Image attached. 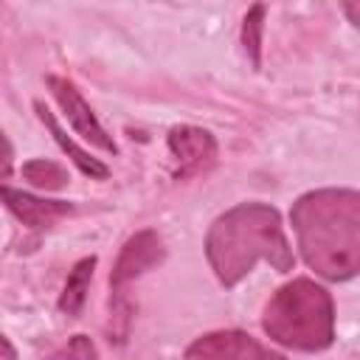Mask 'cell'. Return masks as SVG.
I'll return each mask as SVG.
<instances>
[{
	"instance_id": "cell-1",
	"label": "cell",
	"mask_w": 360,
	"mask_h": 360,
	"mask_svg": "<svg viewBox=\"0 0 360 360\" xmlns=\"http://www.w3.org/2000/svg\"><path fill=\"white\" fill-rule=\"evenodd\" d=\"M301 259L326 281H349L360 273V191L312 188L290 208Z\"/></svg>"
},
{
	"instance_id": "cell-2",
	"label": "cell",
	"mask_w": 360,
	"mask_h": 360,
	"mask_svg": "<svg viewBox=\"0 0 360 360\" xmlns=\"http://www.w3.org/2000/svg\"><path fill=\"white\" fill-rule=\"evenodd\" d=\"M205 259L222 287H236L267 262L276 273H290L295 264L281 214L267 202H239L219 214L205 233Z\"/></svg>"
},
{
	"instance_id": "cell-3",
	"label": "cell",
	"mask_w": 360,
	"mask_h": 360,
	"mask_svg": "<svg viewBox=\"0 0 360 360\" xmlns=\"http://www.w3.org/2000/svg\"><path fill=\"white\" fill-rule=\"evenodd\" d=\"M262 329L281 349L326 352L335 343L332 292L307 276L281 284L262 309Z\"/></svg>"
},
{
	"instance_id": "cell-4",
	"label": "cell",
	"mask_w": 360,
	"mask_h": 360,
	"mask_svg": "<svg viewBox=\"0 0 360 360\" xmlns=\"http://www.w3.org/2000/svg\"><path fill=\"white\" fill-rule=\"evenodd\" d=\"M163 259H166V245L152 228H143L124 242L110 270V340L115 338V343H124L129 335L132 304L127 301V287L143 273L155 270Z\"/></svg>"
},
{
	"instance_id": "cell-5",
	"label": "cell",
	"mask_w": 360,
	"mask_h": 360,
	"mask_svg": "<svg viewBox=\"0 0 360 360\" xmlns=\"http://www.w3.org/2000/svg\"><path fill=\"white\" fill-rule=\"evenodd\" d=\"M166 143L174 158V180H191L197 174H205L217 163V138L202 127L174 124L166 135Z\"/></svg>"
},
{
	"instance_id": "cell-6",
	"label": "cell",
	"mask_w": 360,
	"mask_h": 360,
	"mask_svg": "<svg viewBox=\"0 0 360 360\" xmlns=\"http://www.w3.org/2000/svg\"><path fill=\"white\" fill-rule=\"evenodd\" d=\"M45 84H48L51 96L56 98V104L62 107L68 124L76 129V135H82L87 143L98 146V149L107 152V155H118V146H115L112 135L101 127V121L96 118V112L90 110V104L84 101V96L79 93V87H76L70 79L51 73V76H45Z\"/></svg>"
},
{
	"instance_id": "cell-7",
	"label": "cell",
	"mask_w": 360,
	"mask_h": 360,
	"mask_svg": "<svg viewBox=\"0 0 360 360\" xmlns=\"http://www.w3.org/2000/svg\"><path fill=\"white\" fill-rule=\"evenodd\" d=\"M186 357H236V360H259V357H281L278 349L259 343L253 335L242 329H219L197 338L183 352Z\"/></svg>"
},
{
	"instance_id": "cell-8",
	"label": "cell",
	"mask_w": 360,
	"mask_h": 360,
	"mask_svg": "<svg viewBox=\"0 0 360 360\" xmlns=\"http://www.w3.org/2000/svg\"><path fill=\"white\" fill-rule=\"evenodd\" d=\"M3 202L25 228H34V231L53 228L59 219H65L76 211L73 202L45 200V197H37V194H28V191H17L11 186H3Z\"/></svg>"
},
{
	"instance_id": "cell-9",
	"label": "cell",
	"mask_w": 360,
	"mask_h": 360,
	"mask_svg": "<svg viewBox=\"0 0 360 360\" xmlns=\"http://www.w3.org/2000/svg\"><path fill=\"white\" fill-rule=\"evenodd\" d=\"M34 110H37V118H39V121L45 124V129L51 132V138H53V141L59 143V149H62V152L76 163V169H79L82 174H87L90 180H107V177H110L107 163H101L98 158H93L87 149H82V146H79V143H76V141H73V138L59 127L56 115H53V112H51L39 98L34 101Z\"/></svg>"
},
{
	"instance_id": "cell-10",
	"label": "cell",
	"mask_w": 360,
	"mask_h": 360,
	"mask_svg": "<svg viewBox=\"0 0 360 360\" xmlns=\"http://www.w3.org/2000/svg\"><path fill=\"white\" fill-rule=\"evenodd\" d=\"M93 270H96V256H84L73 264V270L65 278V287L59 292V309L68 318H76L87 301V290L93 281Z\"/></svg>"
},
{
	"instance_id": "cell-11",
	"label": "cell",
	"mask_w": 360,
	"mask_h": 360,
	"mask_svg": "<svg viewBox=\"0 0 360 360\" xmlns=\"http://www.w3.org/2000/svg\"><path fill=\"white\" fill-rule=\"evenodd\" d=\"M20 172L34 188H42V191H59L70 183L68 169L56 160H48V158H31V160L22 163Z\"/></svg>"
},
{
	"instance_id": "cell-12",
	"label": "cell",
	"mask_w": 360,
	"mask_h": 360,
	"mask_svg": "<svg viewBox=\"0 0 360 360\" xmlns=\"http://www.w3.org/2000/svg\"><path fill=\"white\" fill-rule=\"evenodd\" d=\"M264 3L256 0L245 17H242V48H245V56L250 59V65L259 70L262 68V37H264Z\"/></svg>"
},
{
	"instance_id": "cell-13",
	"label": "cell",
	"mask_w": 360,
	"mask_h": 360,
	"mask_svg": "<svg viewBox=\"0 0 360 360\" xmlns=\"http://www.w3.org/2000/svg\"><path fill=\"white\" fill-rule=\"evenodd\" d=\"M53 357H82V360H90V357H98V349L93 346V340L87 335H73L70 343H65L62 349L53 352Z\"/></svg>"
},
{
	"instance_id": "cell-14",
	"label": "cell",
	"mask_w": 360,
	"mask_h": 360,
	"mask_svg": "<svg viewBox=\"0 0 360 360\" xmlns=\"http://www.w3.org/2000/svg\"><path fill=\"white\" fill-rule=\"evenodd\" d=\"M340 8H343V14H346V20H349L354 28H360V0H340Z\"/></svg>"
},
{
	"instance_id": "cell-15",
	"label": "cell",
	"mask_w": 360,
	"mask_h": 360,
	"mask_svg": "<svg viewBox=\"0 0 360 360\" xmlns=\"http://www.w3.org/2000/svg\"><path fill=\"white\" fill-rule=\"evenodd\" d=\"M11 174V143H8V138H6V177Z\"/></svg>"
}]
</instances>
